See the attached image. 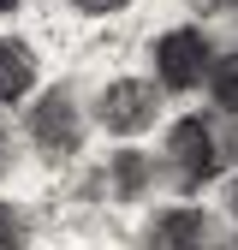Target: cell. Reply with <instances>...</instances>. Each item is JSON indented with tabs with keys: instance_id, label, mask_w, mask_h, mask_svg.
<instances>
[{
	"instance_id": "6da1fadb",
	"label": "cell",
	"mask_w": 238,
	"mask_h": 250,
	"mask_svg": "<svg viewBox=\"0 0 238 250\" xmlns=\"http://www.w3.org/2000/svg\"><path fill=\"white\" fill-rule=\"evenodd\" d=\"M30 143H36L42 161H72L83 149V107L66 83L42 89V102L30 107Z\"/></svg>"
},
{
	"instance_id": "30bf717a",
	"label": "cell",
	"mask_w": 238,
	"mask_h": 250,
	"mask_svg": "<svg viewBox=\"0 0 238 250\" xmlns=\"http://www.w3.org/2000/svg\"><path fill=\"white\" fill-rule=\"evenodd\" d=\"M78 12H89V18H113V12H125V0H72Z\"/></svg>"
},
{
	"instance_id": "8992f818",
	"label": "cell",
	"mask_w": 238,
	"mask_h": 250,
	"mask_svg": "<svg viewBox=\"0 0 238 250\" xmlns=\"http://www.w3.org/2000/svg\"><path fill=\"white\" fill-rule=\"evenodd\" d=\"M36 89V48L24 36H0V102H24Z\"/></svg>"
},
{
	"instance_id": "4fadbf2b",
	"label": "cell",
	"mask_w": 238,
	"mask_h": 250,
	"mask_svg": "<svg viewBox=\"0 0 238 250\" xmlns=\"http://www.w3.org/2000/svg\"><path fill=\"white\" fill-rule=\"evenodd\" d=\"M0 173H6V131H0Z\"/></svg>"
},
{
	"instance_id": "7a4b0ae2",
	"label": "cell",
	"mask_w": 238,
	"mask_h": 250,
	"mask_svg": "<svg viewBox=\"0 0 238 250\" xmlns=\"http://www.w3.org/2000/svg\"><path fill=\"white\" fill-rule=\"evenodd\" d=\"M208 72H215V42L197 24H178V30H161L155 36V83L161 89L185 96V89L208 83Z\"/></svg>"
},
{
	"instance_id": "3957f363",
	"label": "cell",
	"mask_w": 238,
	"mask_h": 250,
	"mask_svg": "<svg viewBox=\"0 0 238 250\" xmlns=\"http://www.w3.org/2000/svg\"><path fill=\"white\" fill-rule=\"evenodd\" d=\"M167 161H173L178 185H208V179L226 167V149H220L215 119H202V113L173 119V125H167Z\"/></svg>"
},
{
	"instance_id": "7c38bea8",
	"label": "cell",
	"mask_w": 238,
	"mask_h": 250,
	"mask_svg": "<svg viewBox=\"0 0 238 250\" xmlns=\"http://www.w3.org/2000/svg\"><path fill=\"white\" fill-rule=\"evenodd\" d=\"M18 6H24V0H0V18H6V12H18Z\"/></svg>"
},
{
	"instance_id": "9a60e30c",
	"label": "cell",
	"mask_w": 238,
	"mask_h": 250,
	"mask_svg": "<svg viewBox=\"0 0 238 250\" xmlns=\"http://www.w3.org/2000/svg\"><path fill=\"white\" fill-rule=\"evenodd\" d=\"M226 250H238V238H232V244H226Z\"/></svg>"
},
{
	"instance_id": "8fae6325",
	"label": "cell",
	"mask_w": 238,
	"mask_h": 250,
	"mask_svg": "<svg viewBox=\"0 0 238 250\" xmlns=\"http://www.w3.org/2000/svg\"><path fill=\"white\" fill-rule=\"evenodd\" d=\"M185 6H197V12H220L226 0H185Z\"/></svg>"
},
{
	"instance_id": "5bb4252c",
	"label": "cell",
	"mask_w": 238,
	"mask_h": 250,
	"mask_svg": "<svg viewBox=\"0 0 238 250\" xmlns=\"http://www.w3.org/2000/svg\"><path fill=\"white\" fill-rule=\"evenodd\" d=\"M232 208H238V185H232Z\"/></svg>"
},
{
	"instance_id": "277c9868",
	"label": "cell",
	"mask_w": 238,
	"mask_h": 250,
	"mask_svg": "<svg viewBox=\"0 0 238 250\" xmlns=\"http://www.w3.org/2000/svg\"><path fill=\"white\" fill-rule=\"evenodd\" d=\"M96 113H101V125L113 137H143L149 125L161 119V96H155V83H143V78H113L101 89Z\"/></svg>"
},
{
	"instance_id": "9c48e42d",
	"label": "cell",
	"mask_w": 238,
	"mask_h": 250,
	"mask_svg": "<svg viewBox=\"0 0 238 250\" xmlns=\"http://www.w3.org/2000/svg\"><path fill=\"white\" fill-rule=\"evenodd\" d=\"M30 244V214L18 203H0V250H24Z\"/></svg>"
},
{
	"instance_id": "ba28073f",
	"label": "cell",
	"mask_w": 238,
	"mask_h": 250,
	"mask_svg": "<svg viewBox=\"0 0 238 250\" xmlns=\"http://www.w3.org/2000/svg\"><path fill=\"white\" fill-rule=\"evenodd\" d=\"M208 89H215V107L238 119V54H220L215 72H208Z\"/></svg>"
},
{
	"instance_id": "5b68a950",
	"label": "cell",
	"mask_w": 238,
	"mask_h": 250,
	"mask_svg": "<svg viewBox=\"0 0 238 250\" xmlns=\"http://www.w3.org/2000/svg\"><path fill=\"white\" fill-rule=\"evenodd\" d=\"M149 244L155 250H208V214L197 203H173L149 221Z\"/></svg>"
},
{
	"instance_id": "52a82bcc",
	"label": "cell",
	"mask_w": 238,
	"mask_h": 250,
	"mask_svg": "<svg viewBox=\"0 0 238 250\" xmlns=\"http://www.w3.org/2000/svg\"><path fill=\"white\" fill-rule=\"evenodd\" d=\"M149 191V161L137 149H119L113 161H107V197H119V203H137Z\"/></svg>"
}]
</instances>
